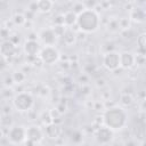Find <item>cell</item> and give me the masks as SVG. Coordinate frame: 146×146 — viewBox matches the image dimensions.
Instances as JSON below:
<instances>
[{
    "label": "cell",
    "mask_w": 146,
    "mask_h": 146,
    "mask_svg": "<svg viewBox=\"0 0 146 146\" xmlns=\"http://www.w3.org/2000/svg\"><path fill=\"white\" fill-rule=\"evenodd\" d=\"M38 39L44 46H56L58 36L56 35L52 27H43L38 32Z\"/></svg>",
    "instance_id": "9"
},
{
    "label": "cell",
    "mask_w": 146,
    "mask_h": 146,
    "mask_svg": "<svg viewBox=\"0 0 146 146\" xmlns=\"http://www.w3.org/2000/svg\"><path fill=\"white\" fill-rule=\"evenodd\" d=\"M135 2H136L137 6H139V7H144V5H145V0H135Z\"/></svg>",
    "instance_id": "36"
},
{
    "label": "cell",
    "mask_w": 146,
    "mask_h": 146,
    "mask_svg": "<svg viewBox=\"0 0 146 146\" xmlns=\"http://www.w3.org/2000/svg\"><path fill=\"white\" fill-rule=\"evenodd\" d=\"M119 25H120V31L129 30L131 29V21L129 17H121L119 18Z\"/></svg>",
    "instance_id": "24"
},
{
    "label": "cell",
    "mask_w": 146,
    "mask_h": 146,
    "mask_svg": "<svg viewBox=\"0 0 146 146\" xmlns=\"http://www.w3.org/2000/svg\"><path fill=\"white\" fill-rule=\"evenodd\" d=\"M27 40H38V33H30Z\"/></svg>",
    "instance_id": "35"
},
{
    "label": "cell",
    "mask_w": 146,
    "mask_h": 146,
    "mask_svg": "<svg viewBox=\"0 0 146 146\" xmlns=\"http://www.w3.org/2000/svg\"><path fill=\"white\" fill-rule=\"evenodd\" d=\"M13 124H14V121H13V117L10 114H1L0 115V127L9 129Z\"/></svg>",
    "instance_id": "20"
},
{
    "label": "cell",
    "mask_w": 146,
    "mask_h": 146,
    "mask_svg": "<svg viewBox=\"0 0 146 146\" xmlns=\"http://www.w3.org/2000/svg\"><path fill=\"white\" fill-rule=\"evenodd\" d=\"M55 108H56L60 114H64V113L66 112V110H67V106H66V104H64V103H59V104L56 105Z\"/></svg>",
    "instance_id": "32"
},
{
    "label": "cell",
    "mask_w": 146,
    "mask_h": 146,
    "mask_svg": "<svg viewBox=\"0 0 146 146\" xmlns=\"http://www.w3.org/2000/svg\"><path fill=\"white\" fill-rule=\"evenodd\" d=\"M16 51H17V46H15L9 39L3 40L0 43V56L9 59V58L15 57Z\"/></svg>",
    "instance_id": "10"
},
{
    "label": "cell",
    "mask_w": 146,
    "mask_h": 146,
    "mask_svg": "<svg viewBox=\"0 0 146 146\" xmlns=\"http://www.w3.org/2000/svg\"><path fill=\"white\" fill-rule=\"evenodd\" d=\"M76 26L83 33H94L100 26V15L95 9L84 8L78 14Z\"/></svg>",
    "instance_id": "2"
},
{
    "label": "cell",
    "mask_w": 146,
    "mask_h": 146,
    "mask_svg": "<svg viewBox=\"0 0 146 146\" xmlns=\"http://www.w3.org/2000/svg\"><path fill=\"white\" fill-rule=\"evenodd\" d=\"M38 57L42 64L54 65L59 60L60 54L59 50L56 48V46H44L40 49Z\"/></svg>",
    "instance_id": "4"
},
{
    "label": "cell",
    "mask_w": 146,
    "mask_h": 146,
    "mask_svg": "<svg viewBox=\"0 0 146 146\" xmlns=\"http://www.w3.org/2000/svg\"><path fill=\"white\" fill-rule=\"evenodd\" d=\"M40 120L43 123V125H48V124L54 122V119H52V116L50 114V111H43L41 113V115H40Z\"/></svg>",
    "instance_id": "23"
},
{
    "label": "cell",
    "mask_w": 146,
    "mask_h": 146,
    "mask_svg": "<svg viewBox=\"0 0 146 146\" xmlns=\"http://www.w3.org/2000/svg\"><path fill=\"white\" fill-rule=\"evenodd\" d=\"M84 8H86V7H84V5H83V2H82V1H76V2H74V5H73V7H72V9H71V10H73V11L78 15V14H79V13H81Z\"/></svg>",
    "instance_id": "25"
},
{
    "label": "cell",
    "mask_w": 146,
    "mask_h": 146,
    "mask_svg": "<svg viewBox=\"0 0 146 146\" xmlns=\"http://www.w3.org/2000/svg\"><path fill=\"white\" fill-rule=\"evenodd\" d=\"M6 138L10 144H15V145L23 144V141L25 140V127L13 124L8 129Z\"/></svg>",
    "instance_id": "8"
},
{
    "label": "cell",
    "mask_w": 146,
    "mask_h": 146,
    "mask_svg": "<svg viewBox=\"0 0 146 146\" xmlns=\"http://www.w3.org/2000/svg\"><path fill=\"white\" fill-rule=\"evenodd\" d=\"M50 1H51V2H52V3H55V2H57V1H58V0H50Z\"/></svg>",
    "instance_id": "38"
},
{
    "label": "cell",
    "mask_w": 146,
    "mask_h": 146,
    "mask_svg": "<svg viewBox=\"0 0 146 146\" xmlns=\"http://www.w3.org/2000/svg\"><path fill=\"white\" fill-rule=\"evenodd\" d=\"M9 67V64H8V59L0 56V73L2 72H6L7 68Z\"/></svg>",
    "instance_id": "27"
},
{
    "label": "cell",
    "mask_w": 146,
    "mask_h": 146,
    "mask_svg": "<svg viewBox=\"0 0 146 146\" xmlns=\"http://www.w3.org/2000/svg\"><path fill=\"white\" fill-rule=\"evenodd\" d=\"M64 15V25L66 27H72L73 25H76V17L78 15L73 10H67Z\"/></svg>",
    "instance_id": "18"
},
{
    "label": "cell",
    "mask_w": 146,
    "mask_h": 146,
    "mask_svg": "<svg viewBox=\"0 0 146 146\" xmlns=\"http://www.w3.org/2000/svg\"><path fill=\"white\" fill-rule=\"evenodd\" d=\"M40 49L41 47L38 40H26L23 44V51L27 57H38Z\"/></svg>",
    "instance_id": "11"
},
{
    "label": "cell",
    "mask_w": 146,
    "mask_h": 146,
    "mask_svg": "<svg viewBox=\"0 0 146 146\" xmlns=\"http://www.w3.org/2000/svg\"><path fill=\"white\" fill-rule=\"evenodd\" d=\"M131 22H135L137 24L139 23H143L145 21V17H146V14H145V10H144V7H133L131 10H129V16Z\"/></svg>",
    "instance_id": "14"
},
{
    "label": "cell",
    "mask_w": 146,
    "mask_h": 146,
    "mask_svg": "<svg viewBox=\"0 0 146 146\" xmlns=\"http://www.w3.org/2000/svg\"><path fill=\"white\" fill-rule=\"evenodd\" d=\"M36 6H38V11L41 14H48L51 11L54 3L50 0H36Z\"/></svg>",
    "instance_id": "17"
},
{
    "label": "cell",
    "mask_w": 146,
    "mask_h": 146,
    "mask_svg": "<svg viewBox=\"0 0 146 146\" xmlns=\"http://www.w3.org/2000/svg\"><path fill=\"white\" fill-rule=\"evenodd\" d=\"M103 124L112 129L114 132L120 131L125 128L128 123V113L125 108L119 105H112L110 107H105L102 114Z\"/></svg>",
    "instance_id": "1"
},
{
    "label": "cell",
    "mask_w": 146,
    "mask_h": 146,
    "mask_svg": "<svg viewBox=\"0 0 146 146\" xmlns=\"http://www.w3.org/2000/svg\"><path fill=\"white\" fill-rule=\"evenodd\" d=\"M11 21H13V23H14V25L15 26H23L24 24H25V22H26V18H25V16H24V14H15L13 17H11Z\"/></svg>",
    "instance_id": "22"
},
{
    "label": "cell",
    "mask_w": 146,
    "mask_h": 146,
    "mask_svg": "<svg viewBox=\"0 0 146 146\" xmlns=\"http://www.w3.org/2000/svg\"><path fill=\"white\" fill-rule=\"evenodd\" d=\"M11 76H13V79H14L15 84H22V83L26 80V74H25L23 71H21V70L15 71V72L11 74Z\"/></svg>",
    "instance_id": "21"
},
{
    "label": "cell",
    "mask_w": 146,
    "mask_h": 146,
    "mask_svg": "<svg viewBox=\"0 0 146 146\" xmlns=\"http://www.w3.org/2000/svg\"><path fill=\"white\" fill-rule=\"evenodd\" d=\"M9 40L15 44V46H18L19 44V42H21V39H19V36L18 35H16V34H13V35H10L9 36Z\"/></svg>",
    "instance_id": "34"
},
{
    "label": "cell",
    "mask_w": 146,
    "mask_h": 146,
    "mask_svg": "<svg viewBox=\"0 0 146 146\" xmlns=\"http://www.w3.org/2000/svg\"><path fill=\"white\" fill-rule=\"evenodd\" d=\"M65 29H66L65 25H54V26H52V30L55 31V33H56V35H57L58 38H60V36L63 35Z\"/></svg>",
    "instance_id": "28"
},
{
    "label": "cell",
    "mask_w": 146,
    "mask_h": 146,
    "mask_svg": "<svg viewBox=\"0 0 146 146\" xmlns=\"http://www.w3.org/2000/svg\"><path fill=\"white\" fill-rule=\"evenodd\" d=\"M106 27H107L108 32H111V33H117V32H120L119 18H111V19H108Z\"/></svg>",
    "instance_id": "19"
},
{
    "label": "cell",
    "mask_w": 146,
    "mask_h": 146,
    "mask_svg": "<svg viewBox=\"0 0 146 146\" xmlns=\"http://www.w3.org/2000/svg\"><path fill=\"white\" fill-rule=\"evenodd\" d=\"M145 64V55L136 54L135 55V66H143Z\"/></svg>",
    "instance_id": "26"
},
{
    "label": "cell",
    "mask_w": 146,
    "mask_h": 146,
    "mask_svg": "<svg viewBox=\"0 0 146 146\" xmlns=\"http://www.w3.org/2000/svg\"><path fill=\"white\" fill-rule=\"evenodd\" d=\"M96 86H97L98 88H100V89H103L104 87H106V81H105V79L98 78V79L96 80Z\"/></svg>",
    "instance_id": "33"
},
{
    "label": "cell",
    "mask_w": 146,
    "mask_h": 146,
    "mask_svg": "<svg viewBox=\"0 0 146 146\" xmlns=\"http://www.w3.org/2000/svg\"><path fill=\"white\" fill-rule=\"evenodd\" d=\"M3 84H5L6 88H11V87L15 86V82H14V79H13L11 74H10V75H7V76L5 78V80H3Z\"/></svg>",
    "instance_id": "30"
},
{
    "label": "cell",
    "mask_w": 146,
    "mask_h": 146,
    "mask_svg": "<svg viewBox=\"0 0 146 146\" xmlns=\"http://www.w3.org/2000/svg\"><path fill=\"white\" fill-rule=\"evenodd\" d=\"M133 104H135V98L132 94L122 92L120 95V106H122L123 108H128V107H131Z\"/></svg>",
    "instance_id": "16"
},
{
    "label": "cell",
    "mask_w": 146,
    "mask_h": 146,
    "mask_svg": "<svg viewBox=\"0 0 146 146\" xmlns=\"http://www.w3.org/2000/svg\"><path fill=\"white\" fill-rule=\"evenodd\" d=\"M60 38L63 39V41H64V43H65L66 46H72V44H74V43L76 42V39H78L76 32L73 31L72 27H66L65 31H64V33H63V35H62Z\"/></svg>",
    "instance_id": "15"
},
{
    "label": "cell",
    "mask_w": 146,
    "mask_h": 146,
    "mask_svg": "<svg viewBox=\"0 0 146 146\" xmlns=\"http://www.w3.org/2000/svg\"><path fill=\"white\" fill-rule=\"evenodd\" d=\"M44 138V131L41 130L38 125H29L25 128V140L23 141L24 145H36L41 144Z\"/></svg>",
    "instance_id": "5"
},
{
    "label": "cell",
    "mask_w": 146,
    "mask_h": 146,
    "mask_svg": "<svg viewBox=\"0 0 146 146\" xmlns=\"http://www.w3.org/2000/svg\"><path fill=\"white\" fill-rule=\"evenodd\" d=\"M94 136L98 144L107 145V144L112 143V140L114 139V131L112 129H110L108 127L100 124V125H98V128L95 129Z\"/></svg>",
    "instance_id": "7"
},
{
    "label": "cell",
    "mask_w": 146,
    "mask_h": 146,
    "mask_svg": "<svg viewBox=\"0 0 146 146\" xmlns=\"http://www.w3.org/2000/svg\"><path fill=\"white\" fill-rule=\"evenodd\" d=\"M9 36H10V31L5 26L1 27L0 29V39H2V41H3V40H8Z\"/></svg>",
    "instance_id": "29"
},
{
    "label": "cell",
    "mask_w": 146,
    "mask_h": 146,
    "mask_svg": "<svg viewBox=\"0 0 146 146\" xmlns=\"http://www.w3.org/2000/svg\"><path fill=\"white\" fill-rule=\"evenodd\" d=\"M3 138H6V136H5V131H3V128L0 127V141H1Z\"/></svg>",
    "instance_id": "37"
},
{
    "label": "cell",
    "mask_w": 146,
    "mask_h": 146,
    "mask_svg": "<svg viewBox=\"0 0 146 146\" xmlns=\"http://www.w3.org/2000/svg\"><path fill=\"white\" fill-rule=\"evenodd\" d=\"M135 66V55L130 51L120 52V68L130 70Z\"/></svg>",
    "instance_id": "12"
},
{
    "label": "cell",
    "mask_w": 146,
    "mask_h": 146,
    "mask_svg": "<svg viewBox=\"0 0 146 146\" xmlns=\"http://www.w3.org/2000/svg\"><path fill=\"white\" fill-rule=\"evenodd\" d=\"M13 106L21 113H27L34 106V97L31 92L19 91L13 96Z\"/></svg>",
    "instance_id": "3"
},
{
    "label": "cell",
    "mask_w": 146,
    "mask_h": 146,
    "mask_svg": "<svg viewBox=\"0 0 146 146\" xmlns=\"http://www.w3.org/2000/svg\"><path fill=\"white\" fill-rule=\"evenodd\" d=\"M44 136H47L50 139H58L60 138L62 133H63V129L58 123H50L48 125H44Z\"/></svg>",
    "instance_id": "13"
},
{
    "label": "cell",
    "mask_w": 146,
    "mask_h": 146,
    "mask_svg": "<svg viewBox=\"0 0 146 146\" xmlns=\"http://www.w3.org/2000/svg\"><path fill=\"white\" fill-rule=\"evenodd\" d=\"M127 1H128V2H133L135 0H127Z\"/></svg>",
    "instance_id": "39"
},
{
    "label": "cell",
    "mask_w": 146,
    "mask_h": 146,
    "mask_svg": "<svg viewBox=\"0 0 146 146\" xmlns=\"http://www.w3.org/2000/svg\"><path fill=\"white\" fill-rule=\"evenodd\" d=\"M103 66L111 72H114L120 68V52L116 50H111L106 51L103 54V59H102Z\"/></svg>",
    "instance_id": "6"
},
{
    "label": "cell",
    "mask_w": 146,
    "mask_h": 146,
    "mask_svg": "<svg viewBox=\"0 0 146 146\" xmlns=\"http://www.w3.org/2000/svg\"><path fill=\"white\" fill-rule=\"evenodd\" d=\"M54 23H55V25H64V15L63 14L56 15L54 18Z\"/></svg>",
    "instance_id": "31"
}]
</instances>
